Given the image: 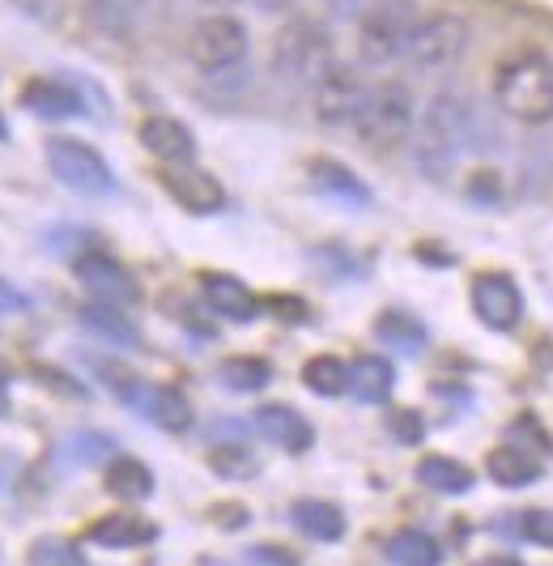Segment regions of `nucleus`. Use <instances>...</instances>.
<instances>
[{
  "instance_id": "nucleus-45",
  "label": "nucleus",
  "mask_w": 553,
  "mask_h": 566,
  "mask_svg": "<svg viewBox=\"0 0 553 566\" xmlns=\"http://www.w3.org/2000/svg\"><path fill=\"white\" fill-rule=\"evenodd\" d=\"M4 137H9V124H4V115H0V142H4Z\"/></svg>"
},
{
  "instance_id": "nucleus-28",
  "label": "nucleus",
  "mask_w": 553,
  "mask_h": 566,
  "mask_svg": "<svg viewBox=\"0 0 553 566\" xmlns=\"http://www.w3.org/2000/svg\"><path fill=\"white\" fill-rule=\"evenodd\" d=\"M107 490L115 499H124V503H145L154 494V473L140 460L124 455V460H115L107 469Z\"/></svg>"
},
{
  "instance_id": "nucleus-2",
  "label": "nucleus",
  "mask_w": 553,
  "mask_h": 566,
  "mask_svg": "<svg viewBox=\"0 0 553 566\" xmlns=\"http://www.w3.org/2000/svg\"><path fill=\"white\" fill-rule=\"evenodd\" d=\"M498 112L524 128L553 124V60L545 52H515L494 69Z\"/></svg>"
},
{
  "instance_id": "nucleus-41",
  "label": "nucleus",
  "mask_w": 553,
  "mask_h": 566,
  "mask_svg": "<svg viewBox=\"0 0 553 566\" xmlns=\"http://www.w3.org/2000/svg\"><path fill=\"white\" fill-rule=\"evenodd\" d=\"M221 515V524H226V528H243V524H248V515H243V507H218Z\"/></svg>"
},
{
  "instance_id": "nucleus-7",
  "label": "nucleus",
  "mask_w": 553,
  "mask_h": 566,
  "mask_svg": "<svg viewBox=\"0 0 553 566\" xmlns=\"http://www.w3.org/2000/svg\"><path fill=\"white\" fill-rule=\"evenodd\" d=\"M472 43V27L460 18V13H426L417 18L414 34H409V48H405V60L414 64L417 73H447L456 69L460 60L469 56Z\"/></svg>"
},
{
  "instance_id": "nucleus-19",
  "label": "nucleus",
  "mask_w": 553,
  "mask_h": 566,
  "mask_svg": "<svg viewBox=\"0 0 553 566\" xmlns=\"http://www.w3.org/2000/svg\"><path fill=\"white\" fill-rule=\"evenodd\" d=\"M154 0H85V18L90 27L111 34V39H128L145 22Z\"/></svg>"
},
{
  "instance_id": "nucleus-17",
  "label": "nucleus",
  "mask_w": 553,
  "mask_h": 566,
  "mask_svg": "<svg viewBox=\"0 0 553 566\" xmlns=\"http://www.w3.org/2000/svg\"><path fill=\"white\" fill-rule=\"evenodd\" d=\"M205 298H209V307L226 319H234V324H248L260 315V303H255V294H251L248 285L239 282V277H230V273H205Z\"/></svg>"
},
{
  "instance_id": "nucleus-29",
  "label": "nucleus",
  "mask_w": 553,
  "mask_h": 566,
  "mask_svg": "<svg viewBox=\"0 0 553 566\" xmlns=\"http://www.w3.org/2000/svg\"><path fill=\"white\" fill-rule=\"evenodd\" d=\"M115 455V439L103 434V430H82V434H69L64 443H60V460L69 464V469H90V464H103Z\"/></svg>"
},
{
  "instance_id": "nucleus-25",
  "label": "nucleus",
  "mask_w": 553,
  "mask_h": 566,
  "mask_svg": "<svg viewBox=\"0 0 553 566\" xmlns=\"http://www.w3.org/2000/svg\"><path fill=\"white\" fill-rule=\"evenodd\" d=\"M486 469H490V478H494L498 485H507V490H520V485H528V482H536V478H541V464H536L524 448H515V443H502V448H494V452H490V460H486Z\"/></svg>"
},
{
  "instance_id": "nucleus-24",
  "label": "nucleus",
  "mask_w": 553,
  "mask_h": 566,
  "mask_svg": "<svg viewBox=\"0 0 553 566\" xmlns=\"http://www.w3.org/2000/svg\"><path fill=\"white\" fill-rule=\"evenodd\" d=\"M384 554L392 566H439L442 563L439 541L426 537L421 528H400V533H392L384 545Z\"/></svg>"
},
{
  "instance_id": "nucleus-11",
  "label": "nucleus",
  "mask_w": 553,
  "mask_h": 566,
  "mask_svg": "<svg viewBox=\"0 0 553 566\" xmlns=\"http://www.w3.org/2000/svg\"><path fill=\"white\" fill-rule=\"evenodd\" d=\"M77 282L90 290V298L111 303V307H133L140 298L137 277H133L119 260H111V255H103V252H90L77 260Z\"/></svg>"
},
{
  "instance_id": "nucleus-12",
  "label": "nucleus",
  "mask_w": 553,
  "mask_h": 566,
  "mask_svg": "<svg viewBox=\"0 0 553 566\" xmlns=\"http://www.w3.org/2000/svg\"><path fill=\"white\" fill-rule=\"evenodd\" d=\"M158 179H163V188L179 200L188 213H218L221 205H226V192H221L218 179H213L209 170L192 167V163L158 170Z\"/></svg>"
},
{
  "instance_id": "nucleus-22",
  "label": "nucleus",
  "mask_w": 553,
  "mask_h": 566,
  "mask_svg": "<svg viewBox=\"0 0 553 566\" xmlns=\"http://www.w3.org/2000/svg\"><path fill=\"white\" fill-rule=\"evenodd\" d=\"M349 388H354V397L362 405H384L392 397V388H396V370L379 354H366L349 367Z\"/></svg>"
},
{
  "instance_id": "nucleus-9",
  "label": "nucleus",
  "mask_w": 553,
  "mask_h": 566,
  "mask_svg": "<svg viewBox=\"0 0 553 566\" xmlns=\"http://www.w3.org/2000/svg\"><path fill=\"white\" fill-rule=\"evenodd\" d=\"M366 90H371V82L362 77V69L336 60L328 73L311 85V112L324 128H349L354 133V119L366 103Z\"/></svg>"
},
{
  "instance_id": "nucleus-30",
  "label": "nucleus",
  "mask_w": 553,
  "mask_h": 566,
  "mask_svg": "<svg viewBox=\"0 0 553 566\" xmlns=\"http://www.w3.org/2000/svg\"><path fill=\"white\" fill-rule=\"evenodd\" d=\"M218 375L230 392H260V388H269V384H273V367H269L264 358H251V354L226 358Z\"/></svg>"
},
{
  "instance_id": "nucleus-26",
  "label": "nucleus",
  "mask_w": 553,
  "mask_h": 566,
  "mask_svg": "<svg viewBox=\"0 0 553 566\" xmlns=\"http://www.w3.org/2000/svg\"><path fill=\"white\" fill-rule=\"evenodd\" d=\"M290 520H294V528L311 541H341L345 537V515L332 507V503H315V499L294 503Z\"/></svg>"
},
{
  "instance_id": "nucleus-1",
  "label": "nucleus",
  "mask_w": 553,
  "mask_h": 566,
  "mask_svg": "<svg viewBox=\"0 0 553 566\" xmlns=\"http://www.w3.org/2000/svg\"><path fill=\"white\" fill-rule=\"evenodd\" d=\"M472 133V107L465 94L439 90L426 98V107L417 112L414 124V163L426 179H447V170L456 167V158L465 154Z\"/></svg>"
},
{
  "instance_id": "nucleus-10",
  "label": "nucleus",
  "mask_w": 553,
  "mask_h": 566,
  "mask_svg": "<svg viewBox=\"0 0 553 566\" xmlns=\"http://www.w3.org/2000/svg\"><path fill=\"white\" fill-rule=\"evenodd\" d=\"M472 312L486 328L494 333H511L524 319V294L507 273H481L472 282Z\"/></svg>"
},
{
  "instance_id": "nucleus-34",
  "label": "nucleus",
  "mask_w": 553,
  "mask_h": 566,
  "mask_svg": "<svg viewBox=\"0 0 553 566\" xmlns=\"http://www.w3.org/2000/svg\"><path fill=\"white\" fill-rule=\"evenodd\" d=\"M524 537H532L536 545H545V549H553V511L550 507H532L524 511Z\"/></svg>"
},
{
  "instance_id": "nucleus-6",
  "label": "nucleus",
  "mask_w": 553,
  "mask_h": 566,
  "mask_svg": "<svg viewBox=\"0 0 553 566\" xmlns=\"http://www.w3.org/2000/svg\"><path fill=\"white\" fill-rule=\"evenodd\" d=\"M417 124V98L414 90L396 77L375 82L366 90V103H362L358 119H354V137L375 154H387L396 145H405L414 137Z\"/></svg>"
},
{
  "instance_id": "nucleus-20",
  "label": "nucleus",
  "mask_w": 553,
  "mask_h": 566,
  "mask_svg": "<svg viewBox=\"0 0 553 566\" xmlns=\"http://www.w3.org/2000/svg\"><path fill=\"white\" fill-rule=\"evenodd\" d=\"M77 319H82V328H90L94 337L111 340V345H119V349H137L140 345V333L137 324L124 315V307H111V303H85L82 312H77Z\"/></svg>"
},
{
  "instance_id": "nucleus-39",
  "label": "nucleus",
  "mask_w": 553,
  "mask_h": 566,
  "mask_svg": "<svg viewBox=\"0 0 553 566\" xmlns=\"http://www.w3.org/2000/svg\"><path fill=\"white\" fill-rule=\"evenodd\" d=\"M324 4H328L336 18H358V13L366 9V4H371V0H324Z\"/></svg>"
},
{
  "instance_id": "nucleus-14",
  "label": "nucleus",
  "mask_w": 553,
  "mask_h": 566,
  "mask_svg": "<svg viewBox=\"0 0 553 566\" xmlns=\"http://www.w3.org/2000/svg\"><path fill=\"white\" fill-rule=\"evenodd\" d=\"M128 405L137 409L145 422H154L166 434H184L192 426V405L184 400V392H175V388H145L140 384L137 397L128 400Z\"/></svg>"
},
{
  "instance_id": "nucleus-16",
  "label": "nucleus",
  "mask_w": 553,
  "mask_h": 566,
  "mask_svg": "<svg viewBox=\"0 0 553 566\" xmlns=\"http://www.w3.org/2000/svg\"><path fill=\"white\" fill-rule=\"evenodd\" d=\"M255 430L276 443V448H285V452H306L311 443H315V430L306 422L299 409H290V405H264L260 413H255Z\"/></svg>"
},
{
  "instance_id": "nucleus-4",
  "label": "nucleus",
  "mask_w": 553,
  "mask_h": 566,
  "mask_svg": "<svg viewBox=\"0 0 553 566\" xmlns=\"http://www.w3.org/2000/svg\"><path fill=\"white\" fill-rule=\"evenodd\" d=\"M417 18V0H371L354 27V56L362 69H387L405 60Z\"/></svg>"
},
{
  "instance_id": "nucleus-31",
  "label": "nucleus",
  "mask_w": 553,
  "mask_h": 566,
  "mask_svg": "<svg viewBox=\"0 0 553 566\" xmlns=\"http://www.w3.org/2000/svg\"><path fill=\"white\" fill-rule=\"evenodd\" d=\"M303 384L315 397H341V392H349V367L332 354H320L303 367Z\"/></svg>"
},
{
  "instance_id": "nucleus-32",
  "label": "nucleus",
  "mask_w": 553,
  "mask_h": 566,
  "mask_svg": "<svg viewBox=\"0 0 553 566\" xmlns=\"http://www.w3.org/2000/svg\"><path fill=\"white\" fill-rule=\"evenodd\" d=\"M30 566H85V558L73 541L43 537L30 545Z\"/></svg>"
},
{
  "instance_id": "nucleus-37",
  "label": "nucleus",
  "mask_w": 553,
  "mask_h": 566,
  "mask_svg": "<svg viewBox=\"0 0 553 566\" xmlns=\"http://www.w3.org/2000/svg\"><path fill=\"white\" fill-rule=\"evenodd\" d=\"M39 375V384L43 388H55V392H64V397H85V388L82 384H73V379H64V370H55V367H39L34 370Z\"/></svg>"
},
{
  "instance_id": "nucleus-42",
  "label": "nucleus",
  "mask_w": 553,
  "mask_h": 566,
  "mask_svg": "<svg viewBox=\"0 0 553 566\" xmlns=\"http://www.w3.org/2000/svg\"><path fill=\"white\" fill-rule=\"evenodd\" d=\"M472 566H524V563L511 558V554H494V558H481V563H472Z\"/></svg>"
},
{
  "instance_id": "nucleus-13",
  "label": "nucleus",
  "mask_w": 553,
  "mask_h": 566,
  "mask_svg": "<svg viewBox=\"0 0 553 566\" xmlns=\"http://www.w3.org/2000/svg\"><path fill=\"white\" fill-rule=\"evenodd\" d=\"M137 137L163 167H179V163H192L196 158L192 128L184 119H175V115H145Z\"/></svg>"
},
{
  "instance_id": "nucleus-5",
  "label": "nucleus",
  "mask_w": 553,
  "mask_h": 566,
  "mask_svg": "<svg viewBox=\"0 0 553 566\" xmlns=\"http://www.w3.org/2000/svg\"><path fill=\"white\" fill-rule=\"evenodd\" d=\"M188 60L200 77L209 82H230L248 69L251 60V30L234 13H209L200 18L188 34Z\"/></svg>"
},
{
  "instance_id": "nucleus-43",
  "label": "nucleus",
  "mask_w": 553,
  "mask_h": 566,
  "mask_svg": "<svg viewBox=\"0 0 553 566\" xmlns=\"http://www.w3.org/2000/svg\"><path fill=\"white\" fill-rule=\"evenodd\" d=\"M205 4H243V0H205ZM251 4H260V9H281L285 0H251Z\"/></svg>"
},
{
  "instance_id": "nucleus-15",
  "label": "nucleus",
  "mask_w": 553,
  "mask_h": 566,
  "mask_svg": "<svg viewBox=\"0 0 553 566\" xmlns=\"http://www.w3.org/2000/svg\"><path fill=\"white\" fill-rule=\"evenodd\" d=\"M22 107L30 115H43V119H73L85 115L82 90H73L69 82H55V77H34L22 85Z\"/></svg>"
},
{
  "instance_id": "nucleus-23",
  "label": "nucleus",
  "mask_w": 553,
  "mask_h": 566,
  "mask_svg": "<svg viewBox=\"0 0 553 566\" xmlns=\"http://www.w3.org/2000/svg\"><path fill=\"white\" fill-rule=\"evenodd\" d=\"M375 337L387 340L392 349H400L405 358H417V354L426 349V324H421L417 315L396 307V312H384L375 319Z\"/></svg>"
},
{
  "instance_id": "nucleus-33",
  "label": "nucleus",
  "mask_w": 553,
  "mask_h": 566,
  "mask_svg": "<svg viewBox=\"0 0 553 566\" xmlns=\"http://www.w3.org/2000/svg\"><path fill=\"white\" fill-rule=\"evenodd\" d=\"M209 464L218 469L221 478H234V482H248L251 473L260 469V464H255V455H251L243 443H226V448H218V452L209 455Z\"/></svg>"
},
{
  "instance_id": "nucleus-3",
  "label": "nucleus",
  "mask_w": 553,
  "mask_h": 566,
  "mask_svg": "<svg viewBox=\"0 0 553 566\" xmlns=\"http://www.w3.org/2000/svg\"><path fill=\"white\" fill-rule=\"evenodd\" d=\"M336 64V39L320 18H285L269 43V69L276 82L311 90Z\"/></svg>"
},
{
  "instance_id": "nucleus-18",
  "label": "nucleus",
  "mask_w": 553,
  "mask_h": 566,
  "mask_svg": "<svg viewBox=\"0 0 553 566\" xmlns=\"http://www.w3.org/2000/svg\"><path fill=\"white\" fill-rule=\"evenodd\" d=\"M85 537L94 541V545H103V549H137V545H149V541L158 537V524L140 520L133 511H115L107 520L90 524Z\"/></svg>"
},
{
  "instance_id": "nucleus-44",
  "label": "nucleus",
  "mask_w": 553,
  "mask_h": 566,
  "mask_svg": "<svg viewBox=\"0 0 553 566\" xmlns=\"http://www.w3.org/2000/svg\"><path fill=\"white\" fill-rule=\"evenodd\" d=\"M9 409V388H4V379H0V413Z\"/></svg>"
},
{
  "instance_id": "nucleus-36",
  "label": "nucleus",
  "mask_w": 553,
  "mask_h": 566,
  "mask_svg": "<svg viewBox=\"0 0 553 566\" xmlns=\"http://www.w3.org/2000/svg\"><path fill=\"white\" fill-rule=\"evenodd\" d=\"M22 312H30V294L0 277V315H22Z\"/></svg>"
},
{
  "instance_id": "nucleus-8",
  "label": "nucleus",
  "mask_w": 553,
  "mask_h": 566,
  "mask_svg": "<svg viewBox=\"0 0 553 566\" xmlns=\"http://www.w3.org/2000/svg\"><path fill=\"white\" fill-rule=\"evenodd\" d=\"M48 170L77 197H111L115 192V175H111L107 158L94 145L77 142V137H52L48 142Z\"/></svg>"
},
{
  "instance_id": "nucleus-27",
  "label": "nucleus",
  "mask_w": 553,
  "mask_h": 566,
  "mask_svg": "<svg viewBox=\"0 0 553 566\" xmlns=\"http://www.w3.org/2000/svg\"><path fill=\"white\" fill-rule=\"evenodd\" d=\"M417 478H421V485H430V490H439V494H469L472 482H477L469 464H460V460H451V455H426V460L417 464Z\"/></svg>"
},
{
  "instance_id": "nucleus-40",
  "label": "nucleus",
  "mask_w": 553,
  "mask_h": 566,
  "mask_svg": "<svg viewBox=\"0 0 553 566\" xmlns=\"http://www.w3.org/2000/svg\"><path fill=\"white\" fill-rule=\"evenodd\" d=\"M273 312L285 315V319H306V312H303V303H299V298H273Z\"/></svg>"
},
{
  "instance_id": "nucleus-21",
  "label": "nucleus",
  "mask_w": 553,
  "mask_h": 566,
  "mask_svg": "<svg viewBox=\"0 0 553 566\" xmlns=\"http://www.w3.org/2000/svg\"><path fill=\"white\" fill-rule=\"evenodd\" d=\"M311 184H315V192L341 200V205H349V209H366V205H371V188H366L349 167L328 163V158H320V163L311 167Z\"/></svg>"
},
{
  "instance_id": "nucleus-35",
  "label": "nucleus",
  "mask_w": 553,
  "mask_h": 566,
  "mask_svg": "<svg viewBox=\"0 0 553 566\" xmlns=\"http://www.w3.org/2000/svg\"><path fill=\"white\" fill-rule=\"evenodd\" d=\"M387 426H392V434H396L400 443H421V434H426V426H421V418H417V409H396V413L387 418Z\"/></svg>"
},
{
  "instance_id": "nucleus-38",
  "label": "nucleus",
  "mask_w": 553,
  "mask_h": 566,
  "mask_svg": "<svg viewBox=\"0 0 553 566\" xmlns=\"http://www.w3.org/2000/svg\"><path fill=\"white\" fill-rule=\"evenodd\" d=\"M248 566H299V563H294V554H285L276 545H255V549H248Z\"/></svg>"
}]
</instances>
